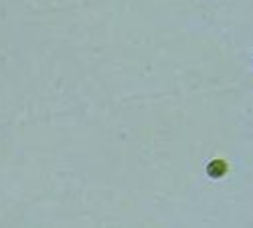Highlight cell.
Instances as JSON below:
<instances>
[{"label":"cell","instance_id":"6da1fadb","mask_svg":"<svg viewBox=\"0 0 253 228\" xmlns=\"http://www.w3.org/2000/svg\"><path fill=\"white\" fill-rule=\"evenodd\" d=\"M227 162L225 160H213V162H209L207 163V174L211 176V178H215V180H219V178H223L225 174H227Z\"/></svg>","mask_w":253,"mask_h":228}]
</instances>
